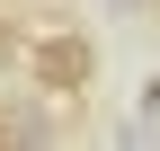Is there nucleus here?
Instances as JSON below:
<instances>
[{
	"mask_svg": "<svg viewBox=\"0 0 160 151\" xmlns=\"http://www.w3.org/2000/svg\"><path fill=\"white\" fill-rule=\"evenodd\" d=\"M0 62H9V36H0Z\"/></svg>",
	"mask_w": 160,
	"mask_h": 151,
	"instance_id": "nucleus-3",
	"label": "nucleus"
},
{
	"mask_svg": "<svg viewBox=\"0 0 160 151\" xmlns=\"http://www.w3.org/2000/svg\"><path fill=\"white\" fill-rule=\"evenodd\" d=\"M142 116H160V71H151V80H142Z\"/></svg>",
	"mask_w": 160,
	"mask_h": 151,
	"instance_id": "nucleus-2",
	"label": "nucleus"
},
{
	"mask_svg": "<svg viewBox=\"0 0 160 151\" xmlns=\"http://www.w3.org/2000/svg\"><path fill=\"white\" fill-rule=\"evenodd\" d=\"M27 62H36V80H45L53 98H80V89L98 80V53L80 45V36H45V45H36Z\"/></svg>",
	"mask_w": 160,
	"mask_h": 151,
	"instance_id": "nucleus-1",
	"label": "nucleus"
}]
</instances>
